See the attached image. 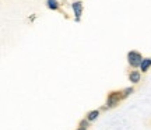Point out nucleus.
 Returning <instances> with one entry per match:
<instances>
[{
  "mask_svg": "<svg viewBox=\"0 0 151 130\" xmlns=\"http://www.w3.org/2000/svg\"><path fill=\"white\" fill-rule=\"evenodd\" d=\"M143 59H144V57H143L141 53L137 52V50H130L129 53H127V63H129L130 67H133V69L140 67Z\"/></svg>",
  "mask_w": 151,
  "mask_h": 130,
  "instance_id": "1",
  "label": "nucleus"
},
{
  "mask_svg": "<svg viewBox=\"0 0 151 130\" xmlns=\"http://www.w3.org/2000/svg\"><path fill=\"white\" fill-rule=\"evenodd\" d=\"M123 99V97H122V91H112L109 92L108 98H106V108L111 109V108H115V106H118L119 102Z\"/></svg>",
  "mask_w": 151,
  "mask_h": 130,
  "instance_id": "2",
  "label": "nucleus"
},
{
  "mask_svg": "<svg viewBox=\"0 0 151 130\" xmlns=\"http://www.w3.org/2000/svg\"><path fill=\"white\" fill-rule=\"evenodd\" d=\"M71 9L74 11V21L76 22H80L81 21V14H83V3H81L80 0H77L74 1L73 4H71Z\"/></svg>",
  "mask_w": 151,
  "mask_h": 130,
  "instance_id": "3",
  "label": "nucleus"
},
{
  "mask_svg": "<svg viewBox=\"0 0 151 130\" xmlns=\"http://www.w3.org/2000/svg\"><path fill=\"white\" fill-rule=\"evenodd\" d=\"M141 80V71L140 70H132L129 73V81L133 83V84H137L140 83Z\"/></svg>",
  "mask_w": 151,
  "mask_h": 130,
  "instance_id": "4",
  "label": "nucleus"
},
{
  "mask_svg": "<svg viewBox=\"0 0 151 130\" xmlns=\"http://www.w3.org/2000/svg\"><path fill=\"white\" fill-rule=\"evenodd\" d=\"M46 7L52 11H58L60 9V3L58 0H46Z\"/></svg>",
  "mask_w": 151,
  "mask_h": 130,
  "instance_id": "5",
  "label": "nucleus"
},
{
  "mask_svg": "<svg viewBox=\"0 0 151 130\" xmlns=\"http://www.w3.org/2000/svg\"><path fill=\"white\" fill-rule=\"evenodd\" d=\"M99 112H101V109H94V111H90L88 113H87V120H90V122H94V120L98 119V116H99Z\"/></svg>",
  "mask_w": 151,
  "mask_h": 130,
  "instance_id": "6",
  "label": "nucleus"
},
{
  "mask_svg": "<svg viewBox=\"0 0 151 130\" xmlns=\"http://www.w3.org/2000/svg\"><path fill=\"white\" fill-rule=\"evenodd\" d=\"M150 67H151V57H144V59H143V62H141V65H140L141 73H146Z\"/></svg>",
  "mask_w": 151,
  "mask_h": 130,
  "instance_id": "7",
  "label": "nucleus"
},
{
  "mask_svg": "<svg viewBox=\"0 0 151 130\" xmlns=\"http://www.w3.org/2000/svg\"><path fill=\"white\" fill-rule=\"evenodd\" d=\"M134 91V88L133 87H127V88H124V90H122V97H123V99H126V98L129 97L132 92Z\"/></svg>",
  "mask_w": 151,
  "mask_h": 130,
  "instance_id": "8",
  "label": "nucleus"
},
{
  "mask_svg": "<svg viewBox=\"0 0 151 130\" xmlns=\"http://www.w3.org/2000/svg\"><path fill=\"white\" fill-rule=\"evenodd\" d=\"M87 129H88V127H84V126H80V125H78V129H77V130H87Z\"/></svg>",
  "mask_w": 151,
  "mask_h": 130,
  "instance_id": "9",
  "label": "nucleus"
}]
</instances>
